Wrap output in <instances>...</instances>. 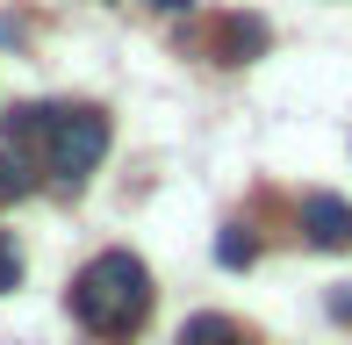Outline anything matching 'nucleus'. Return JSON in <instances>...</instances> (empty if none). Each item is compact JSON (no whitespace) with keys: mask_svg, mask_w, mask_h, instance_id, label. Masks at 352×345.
I'll use <instances>...</instances> for the list:
<instances>
[{"mask_svg":"<svg viewBox=\"0 0 352 345\" xmlns=\"http://www.w3.org/2000/svg\"><path fill=\"white\" fill-rule=\"evenodd\" d=\"M14 288H22V245L0 230V295H14Z\"/></svg>","mask_w":352,"mask_h":345,"instance_id":"9","label":"nucleus"},{"mask_svg":"<svg viewBox=\"0 0 352 345\" xmlns=\"http://www.w3.org/2000/svg\"><path fill=\"white\" fill-rule=\"evenodd\" d=\"M22 194H36V166H29V151L0 144V209H8V201H22Z\"/></svg>","mask_w":352,"mask_h":345,"instance_id":"6","label":"nucleus"},{"mask_svg":"<svg viewBox=\"0 0 352 345\" xmlns=\"http://www.w3.org/2000/svg\"><path fill=\"white\" fill-rule=\"evenodd\" d=\"M158 8H166V14H187V0H158Z\"/></svg>","mask_w":352,"mask_h":345,"instance_id":"11","label":"nucleus"},{"mask_svg":"<svg viewBox=\"0 0 352 345\" xmlns=\"http://www.w3.org/2000/svg\"><path fill=\"white\" fill-rule=\"evenodd\" d=\"M51 122H58V108H43V101L8 108V144H14V151H29L36 137H51Z\"/></svg>","mask_w":352,"mask_h":345,"instance_id":"5","label":"nucleus"},{"mask_svg":"<svg viewBox=\"0 0 352 345\" xmlns=\"http://www.w3.org/2000/svg\"><path fill=\"white\" fill-rule=\"evenodd\" d=\"M43 151H51L58 187H79L94 166H101V151H108V115H101V108H58Z\"/></svg>","mask_w":352,"mask_h":345,"instance_id":"2","label":"nucleus"},{"mask_svg":"<svg viewBox=\"0 0 352 345\" xmlns=\"http://www.w3.org/2000/svg\"><path fill=\"white\" fill-rule=\"evenodd\" d=\"M259 51H266V22L259 14H223L216 22V58L223 65H252Z\"/></svg>","mask_w":352,"mask_h":345,"instance_id":"4","label":"nucleus"},{"mask_svg":"<svg viewBox=\"0 0 352 345\" xmlns=\"http://www.w3.org/2000/svg\"><path fill=\"white\" fill-rule=\"evenodd\" d=\"M331 317L352 324V280H345V288H331Z\"/></svg>","mask_w":352,"mask_h":345,"instance_id":"10","label":"nucleus"},{"mask_svg":"<svg viewBox=\"0 0 352 345\" xmlns=\"http://www.w3.org/2000/svg\"><path fill=\"white\" fill-rule=\"evenodd\" d=\"M252 259H259V238H252L245 223H223V230H216V266H230V274H245Z\"/></svg>","mask_w":352,"mask_h":345,"instance_id":"7","label":"nucleus"},{"mask_svg":"<svg viewBox=\"0 0 352 345\" xmlns=\"http://www.w3.org/2000/svg\"><path fill=\"white\" fill-rule=\"evenodd\" d=\"M302 238H309L316 252H345V245H352V201L309 194V201H302Z\"/></svg>","mask_w":352,"mask_h":345,"instance_id":"3","label":"nucleus"},{"mask_svg":"<svg viewBox=\"0 0 352 345\" xmlns=\"http://www.w3.org/2000/svg\"><path fill=\"white\" fill-rule=\"evenodd\" d=\"M180 345H245V338H237V324H230V317L201 309V317H187V324H180Z\"/></svg>","mask_w":352,"mask_h":345,"instance_id":"8","label":"nucleus"},{"mask_svg":"<svg viewBox=\"0 0 352 345\" xmlns=\"http://www.w3.org/2000/svg\"><path fill=\"white\" fill-rule=\"evenodd\" d=\"M72 317L101 338H130L144 317H151V274H144L137 252H101L79 266L72 280Z\"/></svg>","mask_w":352,"mask_h":345,"instance_id":"1","label":"nucleus"}]
</instances>
